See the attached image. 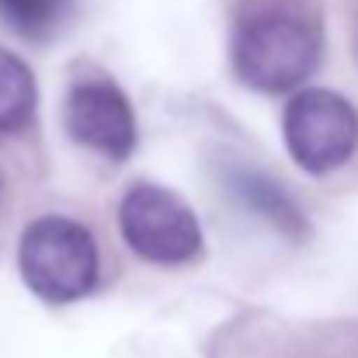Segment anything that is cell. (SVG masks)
Here are the masks:
<instances>
[{
  "label": "cell",
  "mask_w": 358,
  "mask_h": 358,
  "mask_svg": "<svg viewBox=\"0 0 358 358\" xmlns=\"http://www.w3.org/2000/svg\"><path fill=\"white\" fill-rule=\"evenodd\" d=\"M324 59V14L317 0H243L234 17L230 63L257 94L296 91Z\"/></svg>",
  "instance_id": "6da1fadb"
},
{
  "label": "cell",
  "mask_w": 358,
  "mask_h": 358,
  "mask_svg": "<svg viewBox=\"0 0 358 358\" xmlns=\"http://www.w3.org/2000/svg\"><path fill=\"white\" fill-rule=\"evenodd\" d=\"M17 271L24 285L52 306L84 299L98 285V243L77 220L38 216L21 234Z\"/></svg>",
  "instance_id": "7a4b0ae2"
},
{
  "label": "cell",
  "mask_w": 358,
  "mask_h": 358,
  "mask_svg": "<svg viewBox=\"0 0 358 358\" xmlns=\"http://www.w3.org/2000/svg\"><path fill=\"white\" fill-rule=\"evenodd\" d=\"M119 234L150 264H185L202 250V227L192 206L164 185L136 181L119 199Z\"/></svg>",
  "instance_id": "3957f363"
},
{
  "label": "cell",
  "mask_w": 358,
  "mask_h": 358,
  "mask_svg": "<svg viewBox=\"0 0 358 358\" xmlns=\"http://www.w3.org/2000/svg\"><path fill=\"white\" fill-rule=\"evenodd\" d=\"M289 157L306 174H331L345 167L358 150V112L348 98L327 87L299 91L282 115Z\"/></svg>",
  "instance_id": "277c9868"
},
{
  "label": "cell",
  "mask_w": 358,
  "mask_h": 358,
  "mask_svg": "<svg viewBox=\"0 0 358 358\" xmlns=\"http://www.w3.org/2000/svg\"><path fill=\"white\" fill-rule=\"evenodd\" d=\"M63 125L73 143L112 164L129 160V153L136 150V115L125 91L112 77H87L70 84Z\"/></svg>",
  "instance_id": "5b68a950"
},
{
  "label": "cell",
  "mask_w": 358,
  "mask_h": 358,
  "mask_svg": "<svg viewBox=\"0 0 358 358\" xmlns=\"http://www.w3.org/2000/svg\"><path fill=\"white\" fill-rule=\"evenodd\" d=\"M223 185L227 192L237 199V206H243L247 213H254L257 220H264L271 230H278L282 237L289 240H303L310 234L306 227V216L303 209L289 199V192L271 181L268 174L254 171V167H243V164H234L223 171Z\"/></svg>",
  "instance_id": "8992f818"
},
{
  "label": "cell",
  "mask_w": 358,
  "mask_h": 358,
  "mask_svg": "<svg viewBox=\"0 0 358 358\" xmlns=\"http://www.w3.org/2000/svg\"><path fill=\"white\" fill-rule=\"evenodd\" d=\"M35 105H38V87L31 66L21 56L0 49V136L28 129L35 119Z\"/></svg>",
  "instance_id": "52a82bcc"
},
{
  "label": "cell",
  "mask_w": 358,
  "mask_h": 358,
  "mask_svg": "<svg viewBox=\"0 0 358 358\" xmlns=\"http://www.w3.org/2000/svg\"><path fill=\"white\" fill-rule=\"evenodd\" d=\"M70 10L73 0H0V21L28 42L49 38Z\"/></svg>",
  "instance_id": "ba28073f"
}]
</instances>
